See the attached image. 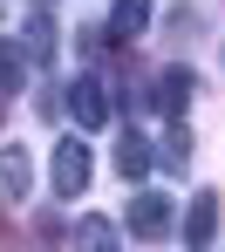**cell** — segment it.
Here are the masks:
<instances>
[{
    "label": "cell",
    "mask_w": 225,
    "mask_h": 252,
    "mask_svg": "<svg viewBox=\"0 0 225 252\" xmlns=\"http://www.w3.org/2000/svg\"><path fill=\"white\" fill-rule=\"evenodd\" d=\"M68 116H75L82 129L109 123V89H102V75H75V82H68Z\"/></svg>",
    "instance_id": "cell-1"
},
{
    "label": "cell",
    "mask_w": 225,
    "mask_h": 252,
    "mask_svg": "<svg viewBox=\"0 0 225 252\" xmlns=\"http://www.w3.org/2000/svg\"><path fill=\"white\" fill-rule=\"evenodd\" d=\"M82 184H89V143H55V198H82Z\"/></svg>",
    "instance_id": "cell-2"
},
{
    "label": "cell",
    "mask_w": 225,
    "mask_h": 252,
    "mask_svg": "<svg viewBox=\"0 0 225 252\" xmlns=\"http://www.w3.org/2000/svg\"><path fill=\"white\" fill-rule=\"evenodd\" d=\"M130 232L136 239H164V232H171V198H164V191L130 198Z\"/></svg>",
    "instance_id": "cell-3"
},
{
    "label": "cell",
    "mask_w": 225,
    "mask_h": 252,
    "mask_svg": "<svg viewBox=\"0 0 225 252\" xmlns=\"http://www.w3.org/2000/svg\"><path fill=\"white\" fill-rule=\"evenodd\" d=\"M191 89H198L191 68H164V75H157V109H164V116H184V109H191Z\"/></svg>",
    "instance_id": "cell-4"
},
{
    "label": "cell",
    "mask_w": 225,
    "mask_h": 252,
    "mask_svg": "<svg viewBox=\"0 0 225 252\" xmlns=\"http://www.w3.org/2000/svg\"><path fill=\"white\" fill-rule=\"evenodd\" d=\"M150 7H157V0H116V7H109V41L143 34V28H150Z\"/></svg>",
    "instance_id": "cell-5"
},
{
    "label": "cell",
    "mask_w": 225,
    "mask_h": 252,
    "mask_svg": "<svg viewBox=\"0 0 225 252\" xmlns=\"http://www.w3.org/2000/svg\"><path fill=\"white\" fill-rule=\"evenodd\" d=\"M116 170H123L130 184L150 170V136H143V129H123V136H116Z\"/></svg>",
    "instance_id": "cell-6"
},
{
    "label": "cell",
    "mask_w": 225,
    "mask_h": 252,
    "mask_svg": "<svg viewBox=\"0 0 225 252\" xmlns=\"http://www.w3.org/2000/svg\"><path fill=\"white\" fill-rule=\"evenodd\" d=\"M219 232V198L205 191V198H191V211H184V246H205Z\"/></svg>",
    "instance_id": "cell-7"
},
{
    "label": "cell",
    "mask_w": 225,
    "mask_h": 252,
    "mask_svg": "<svg viewBox=\"0 0 225 252\" xmlns=\"http://www.w3.org/2000/svg\"><path fill=\"white\" fill-rule=\"evenodd\" d=\"M21 48H28L34 62H48V55H55V21H48V7H34V21L21 28Z\"/></svg>",
    "instance_id": "cell-8"
},
{
    "label": "cell",
    "mask_w": 225,
    "mask_h": 252,
    "mask_svg": "<svg viewBox=\"0 0 225 252\" xmlns=\"http://www.w3.org/2000/svg\"><path fill=\"white\" fill-rule=\"evenodd\" d=\"M164 164L184 170L191 164V136H184V116H171V129H164Z\"/></svg>",
    "instance_id": "cell-9"
},
{
    "label": "cell",
    "mask_w": 225,
    "mask_h": 252,
    "mask_svg": "<svg viewBox=\"0 0 225 252\" xmlns=\"http://www.w3.org/2000/svg\"><path fill=\"white\" fill-rule=\"evenodd\" d=\"M7 198H28V150L7 143Z\"/></svg>",
    "instance_id": "cell-10"
},
{
    "label": "cell",
    "mask_w": 225,
    "mask_h": 252,
    "mask_svg": "<svg viewBox=\"0 0 225 252\" xmlns=\"http://www.w3.org/2000/svg\"><path fill=\"white\" fill-rule=\"evenodd\" d=\"M75 246H116V225L109 218H82L75 225Z\"/></svg>",
    "instance_id": "cell-11"
}]
</instances>
